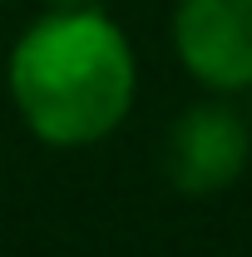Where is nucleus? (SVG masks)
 Segmentation results:
<instances>
[{
    "instance_id": "nucleus-1",
    "label": "nucleus",
    "mask_w": 252,
    "mask_h": 257,
    "mask_svg": "<svg viewBox=\"0 0 252 257\" xmlns=\"http://www.w3.org/2000/svg\"><path fill=\"white\" fill-rule=\"evenodd\" d=\"M5 89L40 144L89 149L129 119L139 60L99 5L50 10L10 45Z\"/></svg>"
},
{
    "instance_id": "nucleus-2",
    "label": "nucleus",
    "mask_w": 252,
    "mask_h": 257,
    "mask_svg": "<svg viewBox=\"0 0 252 257\" xmlns=\"http://www.w3.org/2000/svg\"><path fill=\"white\" fill-rule=\"evenodd\" d=\"M252 154V128L232 104H193L183 109L168 134H163V178L188 198L232 188L247 168Z\"/></svg>"
},
{
    "instance_id": "nucleus-3",
    "label": "nucleus",
    "mask_w": 252,
    "mask_h": 257,
    "mask_svg": "<svg viewBox=\"0 0 252 257\" xmlns=\"http://www.w3.org/2000/svg\"><path fill=\"white\" fill-rule=\"evenodd\" d=\"M173 50L203 89L242 94L252 84V0H178Z\"/></svg>"
},
{
    "instance_id": "nucleus-4",
    "label": "nucleus",
    "mask_w": 252,
    "mask_h": 257,
    "mask_svg": "<svg viewBox=\"0 0 252 257\" xmlns=\"http://www.w3.org/2000/svg\"><path fill=\"white\" fill-rule=\"evenodd\" d=\"M50 10H79V5H99V0H45Z\"/></svg>"
},
{
    "instance_id": "nucleus-5",
    "label": "nucleus",
    "mask_w": 252,
    "mask_h": 257,
    "mask_svg": "<svg viewBox=\"0 0 252 257\" xmlns=\"http://www.w3.org/2000/svg\"><path fill=\"white\" fill-rule=\"evenodd\" d=\"M247 94H252V84H247Z\"/></svg>"
}]
</instances>
